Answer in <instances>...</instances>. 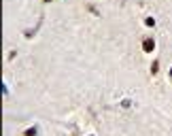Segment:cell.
I'll use <instances>...</instances> for the list:
<instances>
[{
    "label": "cell",
    "mask_w": 172,
    "mask_h": 136,
    "mask_svg": "<svg viewBox=\"0 0 172 136\" xmlns=\"http://www.w3.org/2000/svg\"><path fill=\"white\" fill-rule=\"evenodd\" d=\"M142 51H145V53L155 51V38H153V36H147L145 40H142Z\"/></svg>",
    "instance_id": "1"
},
{
    "label": "cell",
    "mask_w": 172,
    "mask_h": 136,
    "mask_svg": "<svg viewBox=\"0 0 172 136\" xmlns=\"http://www.w3.org/2000/svg\"><path fill=\"white\" fill-rule=\"evenodd\" d=\"M36 134H38V128H36V125H32V128H28V130L24 132V136H36Z\"/></svg>",
    "instance_id": "2"
},
{
    "label": "cell",
    "mask_w": 172,
    "mask_h": 136,
    "mask_svg": "<svg viewBox=\"0 0 172 136\" xmlns=\"http://www.w3.org/2000/svg\"><path fill=\"white\" fill-rule=\"evenodd\" d=\"M157 73H160V62L155 60V62L151 64V74H157Z\"/></svg>",
    "instance_id": "3"
},
{
    "label": "cell",
    "mask_w": 172,
    "mask_h": 136,
    "mask_svg": "<svg viewBox=\"0 0 172 136\" xmlns=\"http://www.w3.org/2000/svg\"><path fill=\"white\" fill-rule=\"evenodd\" d=\"M145 26H147V28H155V19H153V17H147V19H145Z\"/></svg>",
    "instance_id": "4"
},
{
    "label": "cell",
    "mask_w": 172,
    "mask_h": 136,
    "mask_svg": "<svg viewBox=\"0 0 172 136\" xmlns=\"http://www.w3.org/2000/svg\"><path fill=\"white\" fill-rule=\"evenodd\" d=\"M130 104H132V102H130V100H121V106H123V109H128V106H130Z\"/></svg>",
    "instance_id": "5"
},
{
    "label": "cell",
    "mask_w": 172,
    "mask_h": 136,
    "mask_svg": "<svg viewBox=\"0 0 172 136\" xmlns=\"http://www.w3.org/2000/svg\"><path fill=\"white\" fill-rule=\"evenodd\" d=\"M168 77H170V79H172V66H170V70H168Z\"/></svg>",
    "instance_id": "6"
},
{
    "label": "cell",
    "mask_w": 172,
    "mask_h": 136,
    "mask_svg": "<svg viewBox=\"0 0 172 136\" xmlns=\"http://www.w3.org/2000/svg\"><path fill=\"white\" fill-rule=\"evenodd\" d=\"M45 2H51V0H45Z\"/></svg>",
    "instance_id": "7"
}]
</instances>
